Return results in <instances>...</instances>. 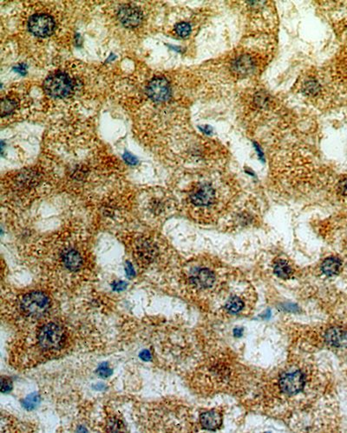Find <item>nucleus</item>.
<instances>
[{"mask_svg": "<svg viewBox=\"0 0 347 433\" xmlns=\"http://www.w3.org/2000/svg\"><path fill=\"white\" fill-rule=\"evenodd\" d=\"M274 272L275 275L282 279H289L292 275V269L285 260H279L274 264Z\"/></svg>", "mask_w": 347, "mask_h": 433, "instance_id": "17", "label": "nucleus"}, {"mask_svg": "<svg viewBox=\"0 0 347 433\" xmlns=\"http://www.w3.org/2000/svg\"><path fill=\"white\" fill-rule=\"evenodd\" d=\"M342 263L338 257H327L323 261L321 265V271L325 275L328 277L337 275L340 272Z\"/></svg>", "mask_w": 347, "mask_h": 433, "instance_id": "15", "label": "nucleus"}, {"mask_svg": "<svg viewBox=\"0 0 347 433\" xmlns=\"http://www.w3.org/2000/svg\"><path fill=\"white\" fill-rule=\"evenodd\" d=\"M257 65V59L251 53H239L231 60V71L236 77H246L255 72Z\"/></svg>", "mask_w": 347, "mask_h": 433, "instance_id": "7", "label": "nucleus"}, {"mask_svg": "<svg viewBox=\"0 0 347 433\" xmlns=\"http://www.w3.org/2000/svg\"><path fill=\"white\" fill-rule=\"evenodd\" d=\"M49 298L42 291H31L25 294L20 301L22 313L31 319L43 318L49 312Z\"/></svg>", "mask_w": 347, "mask_h": 433, "instance_id": "1", "label": "nucleus"}, {"mask_svg": "<svg viewBox=\"0 0 347 433\" xmlns=\"http://www.w3.org/2000/svg\"><path fill=\"white\" fill-rule=\"evenodd\" d=\"M44 92L54 99H65L75 90V83L67 73L58 71L49 75L43 83Z\"/></svg>", "mask_w": 347, "mask_h": 433, "instance_id": "2", "label": "nucleus"}, {"mask_svg": "<svg viewBox=\"0 0 347 433\" xmlns=\"http://www.w3.org/2000/svg\"><path fill=\"white\" fill-rule=\"evenodd\" d=\"M191 31H192V28H191L190 24H188L187 22H181V23L175 25V33L178 35L179 37H188L190 35Z\"/></svg>", "mask_w": 347, "mask_h": 433, "instance_id": "20", "label": "nucleus"}, {"mask_svg": "<svg viewBox=\"0 0 347 433\" xmlns=\"http://www.w3.org/2000/svg\"><path fill=\"white\" fill-rule=\"evenodd\" d=\"M97 372H98V374L101 376L102 377H110L111 374H112V371H111V369L108 367L106 365H103L99 367L98 370H97Z\"/></svg>", "mask_w": 347, "mask_h": 433, "instance_id": "25", "label": "nucleus"}, {"mask_svg": "<svg viewBox=\"0 0 347 433\" xmlns=\"http://www.w3.org/2000/svg\"><path fill=\"white\" fill-rule=\"evenodd\" d=\"M121 24L127 28H135L142 21L143 15L138 7L132 5H124L118 10L117 14Z\"/></svg>", "mask_w": 347, "mask_h": 433, "instance_id": "11", "label": "nucleus"}, {"mask_svg": "<svg viewBox=\"0 0 347 433\" xmlns=\"http://www.w3.org/2000/svg\"><path fill=\"white\" fill-rule=\"evenodd\" d=\"M39 403V396L37 394H31L30 396H28L26 399L23 401V405L26 410H33L37 406V404Z\"/></svg>", "mask_w": 347, "mask_h": 433, "instance_id": "21", "label": "nucleus"}, {"mask_svg": "<svg viewBox=\"0 0 347 433\" xmlns=\"http://www.w3.org/2000/svg\"><path fill=\"white\" fill-rule=\"evenodd\" d=\"M14 70H16V71H18L19 73H21V74H25L26 73V66L25 65H19L18 66H16Z\"/></svg>", "mask_w": 347, "mask_h": 433, "instance_id": "28", "label": "nucleus"}, {"mask_svg": "<svg viewBox=\"0 0 347 433\" xmlns=\"http://www.w3.org/2000/svg\"><path fill=\"white\" fill-rule=\"evenodd\" d=\"M66 335L61 325L56 323H48L43 325L37 333V342L39 347L44 351H58L64 347Z\"/></svg>", "mask_w": 347, "mask_h": 433, "instance_id": "3", "label": "nucleus"}, {"mask_svg": "<svg viewBox=\"0 0 347 433\" xmlns=\"http://www.w3.org/2000/svg\"><path fill=\"white\" fill-rule=\"evenodd\" d=\"M306 376L300 370L285 371L279 379L280 392L286 395H297L303 391L306 385Z\"/></svg>", "mask_w": 347, "mask_h": 433, "instance_id": "4", "label": "nucleus"}, {"mask_svg": "<svg viewBox=\"0 0 347 433\" xmlns=\"http://www.w3.org/2000/svg\"><path fill=\"white\" fill-rule=\"evenodd\" d=\"M140 357H141V359H143L144 360H146V361H147V360H150V359H151V353H150L148 351H143V352L141 353Z\"/></svg>", "mask_w": 347, "mask_h": 433, "instance_id": "30", "label": "nucleus"}, {"mask_svg": "<svg viewBox=\"0 0 347 433\" xmlns=\"http://www.w3.org/2000/svg\"><path fill=\"white\" fill-rule=\"evenodd\" d=\"M123 424L120 420L118 419H112V420L108 424V430L109 431H119L123 430Z\"/></svg>", "mask_w": 347, "mask_h": 433, "instance_id": "22", "label": "nucleus"}, {"mask_svg": "<svg viewBox=\"0 0 347 433\" xmlns=\"http://www.w3.org/2000/svg\"><path fill=\"white\" fill-rule=\"evenodd\" d=\"M123 158H124V160L126 161V163H128L129 164H131V165H135V164L138 163L137 158H135V156H133V155L129 153V152L124 153V155H123Z\"/></svg>", "mask_w": 347, "mask_h": 433, "instance_id": "26", "label": "nucleus"}, {"mask_svg": "<svg viewBox=\"0 0 347 433\" xmlns=\"http://www.w3.org/2000/svg\"><path fill=\"white\" fill-rule=\"evenodd\" d=\"M28 28L37 37H48L55 31V20L45 13L35 14L28 20Z\"/></svg>", "mask_w": 347, "mask_h": 433, "instance_id": "6", "label": "nucleus"}, {"mask_svg": "<svg viewBox=\"0 0 347 433\" xmlns=\"http://www.w3.org/2000/svg\"><path fill=\"white\" fill-rule=\"evenodd\" d=\"M17 105L13 99L9 98H4L1 102V117L5 118L6 116L12 114L15 110Z\"/></svg>", "mask_w": 347, "mask_h": 433, "instance_id": "19", "label": "nucleus"}, {"mask_svg": "<svg viewBox=\"0 0 347 433\" xmlns=\"http://www.w3.org/2000/svg\"><path fill=\"white\" fill-rule=\"evenodd\" d=\"M243 308H244V302L242 299H240V297H231L225 305V309L227 310V313L231 314L240 313Z\"/></svg>", "mask_w": 347, "mask_h": 433, "instance_id": "18", "label": "nucleus"}, {"mask_svg": "<svg viewBox=\"0 0 347 433\" xmlns=\"http://www.w3.org/2000/svg\"><path fill=\"white\" fill-rule=\"evenodd\" d=\"M59 262L68 273H75L83 269L84 258L82 251L73 245L63 246L59 254Z\"/></svg>", "mask_w": 347, "mask_h": 433, "instance_id": "5", "label": "nucleus"}, {"mask_svg": "<svg viewBox=\"0 0 347 433\" xmlns=\"http://www.w3.org/2000/svg\"><path fill=\"white\" fill-rule=\"evenodd\" d=\"M135 253L141 263L148 265L157 257L158 249L150 238H141L135 243Z\"/></svg>", "mask_w": 347, "mask_h": 433, "instance_id": "10", "label": "nucleus"}, {"mask_svg": "<svg viewBox=\"0 0 347 433\" xmlns=\"http://www.w3.org/2000/svg\"><path fill=\"white\" fill-rule=\"evenodd\" d=\"M146 93L153 101L163 102L170 98L171 87L165 77H156L147 84Z\"/></svg>", "mask_w": 347, "mask_h": 433, "instance_id": "8", "label": "nucleus"}, {"mask_svg": "<svg viewBox=\"0 0 347 433\" xmlns=\"http://www.w3.org/2000/svg\"><path fill=\"white\" fill-rule=\"evenodd\" d=\"M338 192L341 196L347 197V178H344L338 183Z\"/></svg>", "mask_w": 347, "mask_h": 433, "instance_id": "24", "label": "nucleus"}, {"mask_svg": "<svg viewBox=\"0 0 347 433\" xmlns=\"http://www.w3.org/2000/svg\"><path fill=\"white\" fill-rule=\"evenodd\" d=\"M301 91L302 93L308 98H316L321 93L322 86L316 77H307L302 84Z\"/></svg>", "mask_w": 347, "mask_h": 433, "instance_id": "14", "label": "nucleus"}, {"mask_svg": "<svg viewBox=\"0 0 347 433\" xmlns=\"http://www.w3.org/2000/svg\"><path fill=\"white\" fill-rule=\"evenodd\" d=\"M126 272L127 275L129 276V277H132V276L135 275V272H134V269H133V267L130 264L127 265Z\"/></svg>", "mask_w": 347, "mask_h": 433, "instance_id": "29", "label": "nucleus"}, {"mask_svg": "<svg viewBox=\"0 0 347 433\" xmlns=\"http://www.w3.org/2000/svg\"><path fill=\"white\" fill-rule=\"evenodd\" d=\"M347 335L344 331H342L338 328L330 329L327 333H326V340L328 341L329 343L334 345V347H338L342 345L346 342Z\"/></svg>", "mask_w": 347, "mask_h": 433, "instance_id": "16", "label": "nucleus"}, {"mask_svg": "<svg viewBox=\"0 0 347 433\" xmlns=\"http://www.w3.org/2000/svg\"><path fill=\"white\" fill-rule=\"evenodd\" d=\"M216 192L209 184H203L194 189L189 196L191 204L198 208L209 207L215 202Z\"/></svg>", "mask_w": 347, "mask_h": 433, "instance_id": "9", "label": "nucleus"}, {"mask_svg": "<svg viewBox=\"0 0 347 433\" xmlns=\"http://www.w3.org/2000/svg\"><path fill=\"white\" fill-rule=\"evenodd\" d=\"M202 131H203V133H207V134H210V133H212V128L209 126H204L203 128H202Z\"/></svg>", "mask_w": 347, "mask_h": 433, "instance_id": "31", "label": "nucleus"}, {"mask_svg": "<svg viewBox=\"0 0 347 433\" xmlns=\"http://www.w3.org/2000/svg\"><path fill=\"white\" fill-rule=\"evenodd\" d=\"M216 277L213 271L208 268H198L191 273L189 282L191 285L199 290H206L213 287Z\"/></svg>", "mask_w": 347, "mask_h": 433, "instance_id": "12", "label": "nucleus"}, {"mask_svg": "<svg viewBox=\"0 0 347 433\" xmlns=\"http://www.w3.org/2000/svg\"><path fill=\"white\" fill-rule=\"evenodd\" d=\"M200 423L206 430H216L222 424V416L217 411L203 412L200 416Z\"/></svg>", "mask_w": 347, "mask_h": 433, "instance_id": "13", "label": "nucleus"}, {"mask_svg": "<svg viewBox=\"0 0 347 433\" xmlns=\"http://www.w3.org/2000/svg\"><path fill=\"white\" fill-rule=\"evenodd\" d=\"M345 79H346V82H347V70H346V71H345Z\"/></svg>", "mask_w": 347, "mask_h": 433, "instance_id": "32", "label": "nucleus"}, {"mask_svg": "<svg viewBox=\"0 0 347 433\" xmlns=\"http://www.w3.org/2000/svg\"><path fill=\"white\" fill-rule=\"evenodd\" d=\"M13 389V383L10 380L9 378H5L2 377L1 380V391L2 393H9Z\"/></svg>", "mask_w": 347, "mask_h": 433, "instance_id": "23", "label": "nucleus"}, {"mask_svg": "<svg viewBox=\"0 0 347 433\" xmlns=\"http://www.w3.org/2000/svg\"><path fill=\"white\" fill-rule=\"evenodd\" d=\"M125 287H126V284L124 282H117L113 285V288L116 291H122Z\"/></svg>", "mask_w": 347, "mask_h": 433, "instance_id": "27", "label": "nucleus"}]
</instances>
